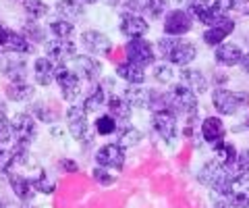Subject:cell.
Returning a JSON list of instances; mask_svg holds the SVG:
<instances>
[{
    "instance_id": "83f0119b",
    "label": "cell",
    "mask_w": 249,
    "mask_h": 208,
    "mask_svg": "<svg viewBox=\"0 0 249 208\" xmlns=\"http://www.w3.org/2000/svg\"><path fill=\"white\" fill-rule=\"evenodd\" d=\"M104 102H106V92H104V86H100V83H96V86H93V88L89 90V94L85 96L83 111H85V113H93V111H98Z\"/></svg>"
},
{
    "instance_id": "9c48e42d",
    "label": "cell",
    "mask_w": 249,
    "mask_h": 208,
    "mask_svg": "<svg viewBox=\"0 0 249 208\" xmlns=\"http://www.w3.org/2000/svg\"><path fill=\"white\" fill-rule=\"evenodd\" d=\"M11 125H13V135L17 137V144L29 146L31 142L36 140L37 125H36V121L31 119L29 114H25V113L15 114L13 121H11Z\"/></svg>"
},
{
    "instance_id": "f907efd6",
    "label": "cell",
    "mask_w": 249,
    "mask_h": 208,
    "mask_svg": "<svg viewBox=\"0 0 249 208\" xmlns=\"http://www.w3.org/2000/svg\"><path fill=\"white\" fill-rule=\"evenodd\" d=\"M241 67H243V71L249 75V52L243 55V60H241Z\"/></svg>"
},
{
    "instance_id": "2e32d148",
    "label": "cell",
    "mask_w": 249,
    "mask_h": 208,
    "mask_svg": "<svg viewBox=\"0 0 249 208\" xmlns=\"http://www.w3.org/2000/svg\"><path fill=\"white\" fill-rule=\"evenodd\" d=\"M81 42L85 46V50L91 52V55L104 57V55H108V52L112 50L110 40H108L102 32H96V29H88V32H83Z\"/></svg>"
},
{
    "instance_id": "8d00e7d4",
    "label": "cell",
    "mask_w": 249,
    "mask_h": 208,
    "mask_svg": "<svg viewBox=\"0 0 249 208\" xmlns=\"http://www.w3.org/2000/svg\"><path fill=\"white\" fill-rule=\"evenodd\" d=\"M23 34H25L29 42H44V38H46L42 25H37L36 21H27L25 25H23Z\"/></svg>"
},
{
    "instance_id": "5b68a950",
    "label": "cell",
    "mask_w": 249,
    "mask_h": 208,
    "mask_svg": "<svg viewBox=\"0 0 249 208\" xmlns=\"http://www.w3.org/2000/svg\"><path fill=\"white\" fill-rule=\"evenodd\" d=\"M227 202L232 208H249V175L247 173L232 175L227 189Z\"/></svg>"
},
{
    "instance_id": "3957f363",
    "label": "cell",
    "mask_w": 249,
    "mask_h": 208,
    "mask_svg": "<svg viewBox=\"0 0 249 208\" xmlns=\"http://www.w3.org/2000/svg\"><path fill=\"white\" fill-rule=\"evenodd\" d=\"M212 102L220 114H235L237 111L245 109L249 104V94L247 92H231L218 88L212 92Z\"/></svg>"
},
{
    "instance_id": "f6af8a7d",
    "label": "cell",
    "mask_w": 249,
    "mask_h": 208,
    "mask_svg": "<svg viewBox=\"0 0 249 208\" xmlns=\"http://www.w3.org/2000/svg\"><path fill=\"white\" fill-rule=\"evenodd\" d=\"M166 9V0H147V11L152 17H160Z\"/></svg>"
},
{
    "instance_id": "44dd1931",
    "label": "cell",
    "mask_w": 249,
    "mask_h": 208,
    "mask_svg": "<svg viewBox=\"0 0 249 208\" xmlns=\"http://www.w3.org/2000/svg\"><path fill=\"white\" fill-rule=\"evenodd\" d=\"M216 60H218V65L235 67L243 60V50L237 44H220V46H216Z\"/></svg>"
},
{
    "instance_id": "277c9868",
    "label": "cell",
    "mask_w": 249,
    "mask_h": 208,
    "mask_svg": "<svg viewBox=\"0 0 249 208\" xmlns=\"http://www.w3.org/2000/svg\"><path fill=\"white\" fill-rule=\"evenodd\" d=\"M191 15L204 25H216L227 15L222 11V0H189Z\"/></svg>"
},
{
    "instance_id": "7c38bea8",
    "label": "cell",
    "mask_w": 249,
    "mask_h": 208,
    "mask_svg": "<svg viewBox=\"0 0 249 208\" xmlns=\"http://www.w3.org/2000/svg\"><path fill=\"white\" fill-rule=\"evenodd\" d=\"M96 160L104 169H123L124 165V148L119 144H106L98 150Z\"/></svg>"
},
{
    "instance_id": "ba28073f",
    "label": "cell",
    "mask_w": 249,
    "mask_h": 208,
    "mask_svg": "<svg viewBox=\"0 0 249 208\" xmlns=\"http://www.w3.org/2000/svg\"><path fill=\"white\" fill-rule=\"evenodd\" d=\"M54 79L58 81V88L62 92V98L65 100H75L77 96H79L81 92V83H79V77L75 75V71H71V69H67L65 65L56 67V73H54Z\"/></svg>"
},
{
    "instance_id": "11a10c76",
    "label": "cell",
    "mask_w": 249,
    "mask_h": 208,
    "mask_svg": "<svg viewBox=\"0 0 249 208\" xmlns=\"http://www.w3.org/2000/svg\"><path fill=\"white\" fill-rule=\"evenodd\" d=\"M83 2H89L91 4V2H96V0H83Z\"/></svg>"
},
{
    "instance_id": "4fadbf2b",
    "label": "cell",
    "mask_w": 249,
    "mask_h": 208,
    "mask_svg": "<svg viewBox=\"0 0 249 208\" xmlns=\"http://www.w3.org/2000/svg\"><path fill=\"white\" fill-rule=\"evenodd\" d=\"M0 50L17 52V55H29V52L34 50V46L29 44L25 36L13 32V29H4L2 36H0Z\"/></svg>"
},
{
    "instance_id": "836d02e7",
    "label": "cell",
    "mask_w": 249,
    "mask_h": 208,
    "mask_svg": "<svg viewBox=\"0 0 249 208\" xmlns=\"http://www.w3.org/2000/svg\"><path fill=\"white\" fill-rule=\"evenodd\" d=\"M23 6H25V15L36 21V19H42L46 13H48V6H46L42 0H23Z\"/></svg>"
},
{
    "instance_id": "6da1fadb",
    "label": "cell",
    "mask_w": 249,
    "mask_h": 208,
    "mask_svg": "<svg viewBox=\"0 0 249 208\" xmlns=\"http://www.w3.org/2000/svg\"><path fill=\"white\" fill-rule=\"evenodd\" d=\"M158 50H160L162 57L168 58L170 63H175V65H189L197 55L196 46L185 42V40H178V38H175V36L162 38V40L158 42Z\"/></svg>"
},
{
    "instance_id": "52a82bcc",
    "label": "cell",
    "mask_w": 249,
    "mask_h": 208,
    "mask_svg": "<svg viewBox=\"0 0 249 208\" xmlns=\"http://www.w3.org/2000/svg\"><path fill=\"white\" fill-rule=\"evenodd\" d=\"M67 123H69V132L75 135V140L81 142H89V123H88V113L81 106H69L67 111Z\"/></svg>"
},
{
    "instance_id": "f5cc1de1",
    "label": "cell",
    "mask_w": 249,
    "mask_h": 208,
    "mask_svg": "<svg viewBox=\"0 0 249 208\" xmlns=\"http://www.w3.org/2000/svg\"><path fill=\"white\" fill-rule=\"evenodd\" d=\"M2 32H4V27H2V23H0V36H2Z\"/></svg>"
},
{
    "instance_id": "ffe728a7",
    "label": "cell",
    "mask_w": 249,
    "mask_h": 208,
    "mask_svg": "<svg viewBox=\"0 0 249 208\" xmlns=\"http://www.w3.org/2000/svg\"><path fill=\"white\" fill-rule=\"evenodd\" d=\"M6 177H9L11 189L15 191V196H17L19 200L29 202V200L34 198L36 188H34V183H31V179H27L25 175H17V173H6Z\"/></svg>"
},
{
    "instance_id": "7bdbcfd3",
    "label": "cell",
    "mask_w": 249,
    "mask_h": 208,
    "mask_svg": "<svg viewBox=\"0 0 249 208\" xmlns=\"http://www.w3.org/2000/svg\"><path fill=\"white\" fill-rule=\"evenodd\" d=\"M235 169H237V173H249V148L241 150V154H237Z\"/></svg>"
},
{
    "instance_id": "74e56055",
    "label": "cell",
    "mask_w": 249,
    "mask_h": 208,
    "mask_svg": "<svg viewBox=\"0 0 249 208\" xmlns=\"http://www.w3.org/2000/svg\"><path fill=\"white\" fill-rule=\"evenodd\" d=\"M11 140H13V125L4 117V113H0V144H9Z\"/></svg>"
},
{
    "instance_id": "7dc6e473",
    "label": "cell",
    "mask_w": 249,
    "mask_h": 208,
    "mask_svg": "<svg viewBox=\"0 0 249 208\" xmlns=\"http://www.w3.org/2000/svg\"><path fill=\"white\" fill-rule=\"evenodd\" d=\"M34 113H36L44 123H52V119H54V114L48 113V109H46L44 104H36V106H34Z\"/></svg>"
},
{
    "instance_id": "ab89813d",
    "label": "cell",
    "mask_w": 249,
    "mask_h": 208,
    "mask_svg": "<svg viewBox=\"0 0 249 208\" xmlns=\"http://www.w3.org/2000/svg\"><path fill=\"white\" fill-rule=\"evenodd\" d=\"M91 177H93V181H98V183H100V186H112V183H114V177L108 173V169H104V167L93 169Z\"/></svg>"
},
{
    "instance_id": "d590c367",
    "label": "cell",
    "mask_w": 249,
    "mask_h": 208,
    "mask_svg": "<svg viewBox=\"0 0 249 208\" xmlns=\"http://www.w3.org/2000/svg\"><path fill=\"white\" fill-rule=\"evenodd\" d=\"M116 127H119V123H116V119L110 117V114H102V117H98V121H96V132L100 135L116 133Z\"/></svg>"
},
{
    "instance_id": "30bf717a",
    "label": "cell",
    "mask_w": 249,
    "mask_h": 208,
    "mask_svg": "<svg viewBox=\"0 0 249 208\" xmlns=\"http://www.w3.org/2000/svg\"><path fill=\"white\" fill-rule=\"evenodd\" d=\"M127 57H129V63L143 69L154 63V48L143 38H135V40H131L127 44Z\"/></svg>"
},
{
    "instance_id": "ac0fdd59",
    "label": "cell",
    "mask_w": 249,
    "mask_h": 208,
    "mask_svg": "<svg viewBox=\"0 0 249 208\" xmlns=\"http://www.w3.org/2000/svg\"><path fill=\"white\" fill-rule=\"evenodd\" d=\"M0 67H2L4 75L9 77L13 83H21L25 81L27 75V63L25 58H17V57H6L4 60H0Z\"/></svg>"
},
{
    "instance_id": "7402d4cb",
    "label": "cell",
    "mask_w": 249,
    "mask_h": 208,
    "mask_svg": "<svg viewBox=\"0 0 249 208\" xmlns=\"http://www.w3.org/2000/svg\"><path fill=\"white\" fill-rule=\"evenodd\" d=\"M147 23L137 17V15H124L123 21H121V32L124 36H129L131 40H135V38H143L147 34Z\"/></svg>"
},
{
    "instance_id": "ee69618b",
    "label": "cell",
    "mask_w": 249,
    "mask_h": 208,
    "mask_svg": "<svg viewBox=\"0 0 249 208\" xmlns=\"http://www.w3.org/2000/svg\"><path fill=\"white\" fill-rule=\"evenodd\" d=\"M13 154L11 150H4V148H0V171L2 173H11V167H13Z\"/></svg>"
},
{
    "instance_id": "e0dca14e",
    "label": "cell",
    "mask_w": 249,
    "mask_h": 208,
    "mask_svg": "<svg viewBox=\"0 0 249 208\" xmlns=\"http://www.w3.org/2000/svg\"><path fill=\"white\" fill-rule=\"evenodd\" d=\"M232 29H235V21L224 17L222 21H218L216 25H212L210 29H206L204 34V42L208 46H220L224 42V38L232 34Z\"/></svg>"
},
{
    "instance_id": "9a60e30c",
    "label": "cell",
    "mask_w": 249,
    "mask_h": 208,
    "mask_svg": "<svg viewBox=\"0 0 249 208\" xmlns=\"http://www.w3.org/2000/svg\"><path fill=\"white\" fill-rule=\"evenodd\" d=\"M73 71L83 77V79H88V81H98L100 79V75H102V65L98 63L96 58H91V57H73Z\"/></svg>"
},
{
    "instance_id": "e575fe53",
    "label": "cell",
    "mask_w": 249,
    "mask_h": 208,
    "mask_svg": "<svg viewBox=\"0 0 249 208\" xmlns=\"http://www.w3.org/2000/svg\"><path fill=\"white\" fill-rule=\"evenodd\" d=\"M50 32L56 38H60V40H69L73 34V23L67 19H54L50 21Z\"/></svg>"
},
{
    "instance_id": "d6986e66",
    "label": "cell",
    "mask_w": 249,
    "mask_h": 208,
    "mask_svg": "<svg viewBox=\"0 0 249 208\" xmlns=\"http://www.w3.org/2000/svg\"><path fill=\"white\" fill-rule=\"evenodd\" d=\"M46 55L54 60H58V63H62V60L75 57V44L71 40H60V38H56V40L46 42Z\"/></svg>"
},
{
    "instance_id": "f1b7e54d",
    "label": "cell",
    "mask_w": 249,
    "mask_h": 208,
    "mask_svg": "<svg viewBox=\"0 0 249 208\" xmlns=\"http://www.w3.org/2000/svg\"><path fill=\"white\" fill-rule=\"evenodd\" d=\"M56 11L62 19H67V21H73L77 17H81L83 15V6L79 0H58L56 2Z\"/></svg>"
},
{
    "instance_id": "60d3db41",
    "label": "cell",
    "mask_w": 249,
    "mask_h": 208,
    "mask_svg": "<svg viewBox=\"0 0 249 208\" xmlns=\"http://www.w3.org/2000/svg\"><path fill=\"white\" fill-rule=\"evenodd\" d=\"M13 163L15 165H25L27 163V158H29V152H27V146H23V144H15L13 146Z\"/></svg>"
},
{
    "instance_id": "4316f807",
    "label": "cell",
    "mask_w": 249,
    "mask_h": 208,
    "mask_svg": "<svg viewBox=\"0 0 249 208\" xmlns=\"http://www.w3.org/2000/svg\"><path fill=\"white\" fill-rule=\"evenodd\" d=\"M214 158H216V163H220L224 167H235V160H237L235 146L227 142H218L214 148Z\"/></svg>"
},
{
    "instance_id": "f35d334b",
    "label": "cell",
    "mask_w": 249,
    "mask_h": 208,
    "mask_svg": "<svg viewBox=\"0 0 249 208\" xmlns=\"http://www.w3.org/2000/svg\"><path fill=\"white\" fill-rule=\"evenodd\" d=\"M173 67L170 65H156L154 67V77H156V81H160V83H168V81H173Z\"/></svg>"
},
{
    "instance_id": "9f6ffc18",
    "label": "cell",
    "mask_w": 249,
    "mask_h": 208,
    "mask_svg": "<svg viewBox=\"0 0 249 208\" xmlns=\"http://www.w3.org/2000/svg\"><path fill=\"white\" fill-rule=\"evenodd\" d=\"M116 2H119V0H110V4H116Z\"/></svg>"
},
{
    "instance_id": "1f68e13d",
    "label": "cell",
    "mask_w": 249,
    "mask_h": 208,
    "mask_svg": "<svg viewBox=\"0 0 249 208\" xmlns=\"http://www.w3.org/2000/svg\"><path fill=\"white\" fill-rule=\"evenodd\" d=\"M6 96H9V100H13V102H25V100H29L34 96V88L25 81L11 83V86L6 88Z\"/></svg>"
},
{
    "instance_id": "bcb514c9",
    "label": "cell",
    "mask_w": 249,
    "mask_h": 208,
    "mask_svg": "<svg viewBox=\"0 0 249 208\" xmlns=\"http://www.w3.org/2000/svg\"><path fill=\"white\" fill-rule=\"evenodd\" d=\"M224 6H227V9L249 13V0H224Z\"/></svg>"
},
{
    "instance_id": "d4e9b609",
    "label": "cell",
    "mask_w": 249,
    "mask_h": 208,
    "mask_svg": "<svg viewBox=\"0 0 249 208\" xmlns=\"http://www.w3.org/2000/svg\"><path fill=\"white\" fill-rule=\"evenodd\" d=\"M108 114L121 123H127L131 117V106L123 96H110L108 98Z\"/></svg>"
},
{
    "instance_id": "c3c4849f",
    "label": "cell",
    "mask_w": 249,
    "mask_h": 208,
    "mask_svg": "<svg viewBox=\"0 0 249 208\" xmlns=\"http://www.w3.org/2000/svg\"><path fill=\"white\" fill-rule=\"evenodd\" d=\"M143 2L147 6V0H127V6H129V9H133V11H137V9H142V6H143Z\"/></svg>"
},
{
    "instance_id": "816d5d0a",
    "label": "cell",
    "mask_w": 249,
    "mask_h": 208,
    "mask_svg": "<svg viewBox=\"0 0 249 208\" xmlns=\"http://www.w3.org/2000/svg\"><path fill=\"white\" fill-rule=\"evenodd\" d=\"M214 208H232V206L227 202V200H224V202L220 200V202H216V204H214Z\"/></svg>"
},
{
    "instance_id": "f546056e",
    "label": "cell",
    "mask_w": 249,
    "mask_h": 208,
    "mask_svg": "<svg viewBox=\"0 0 249 208\" xmlns=\"http://www.w3.org/2000/svg\"><path fill=\"white\" fill-rule=\"evenodd\" d=\"M116 132H119V146H123V148H127V146H135L139 140H142L139 129H135L129 121L121 123V125L116 127Z\"/></svg>"
},
{
    "instance_id": "8992f818",
    "label": "cell",
    "mask_w": 249,
    "mask_h": 208,
    "mask_svg": "<svg viewBox=\"0 0 249 208\" xmlns=\"http://www.w3.org/2000/svg\"><path fill=\"white\" fill-rule=\"evenodd\" d=\"M168 100H170V106H173V113L177 109L178 113H185V114H191L193 117L197 111L196 94H193L187 86H183V83H177V86L168 92Z\"/></svg>"
},
{
    "instance_id": "db71d44e",
    "label": "cell",
    "mask_w": 249,
    "mask_h": 208,
    "mask_svg": "<svg viewBox=\"0 0 249 208\" xmlns=\"http://www.w3.org/2000/svg\"><path fill=\"white\" fill-rule=\"evenodd\" d=\"M21 208H34V206H29V204H23Z\"/></svg>"
},
{
    "instance_id": "4dcf8cb0",
    "label": "cell",
    "mask_w": 249,
    "mask_h": 208,
    "mask_svg": "<svg viewBox=\"0 0 249 208\" xmlns=\"http://www.w3.org/2000/svg\"><path fill=\"white\" fill-rule=\"evenodd\" d=\"M116 73L121 75V79L133 83V86H137V83H143V79H145L143 69L137 67V65H133V63H123V65H119Z\"/></svg>"
},
{
    "instance_id": "5bb4252c",
    "label": "cell",
    "mask_w": 249,
    "mask_h": 208,
    "mask_svg": "<svg viewBox=\"0 0 249 208\" xmlns=\"http://www.w3.org/2000/svg\"><path fill=\"white\" fill-rule=\"evenodd\" d=\"M191 25H193V19H191V15L189 13H185V11H170L168 13V17L164 21V32L166 36H183L187 32H191Z\"/></svg>"
},
{
    "instance_id": "603a6c76",
    "label": "cell",
    "mask_w": 249,
    "mask_h": 208,
    "mask_svg": "<svg viewBox=\"0 0 249 208\" xmlns=\"http://www.w3.org/2000/svg\"><path fill=\"white\" fill-rule=\"evenodd\" d=\"M201 133H204V140L208 144H218L224 140V125L218 117H208L201 125Z\"/></svg>"
},
{
    "instance_id": "cb8c5ba5",
    "label": "cell",
    "mask_w": 249,
    "mask_h": 208,
    "mask_svg": "<svg viewBox=\"0 0 249 208\" xmlns=\"http://www.w3.org/2000/svg\"><path fill=\"white\" fill-rule=\"evenodd\" d=\"M181 77H183V86L189 88L193 94L206 92V88H208V79L199 69H185V71L181 73Z\"/></svg>"
},
{
    "instance_id": "681fc988",
    "label": "cell",
    "mask_w": 249,
    "mask_h": 208,
    "mask_svg": "<svg viewBox=\"0 0 249 208\" xmlns=\"http://www.w3.org/2000/svg\"><path fill=\"white\" fill-rule=\"evenodd\" d=\"M62 169H65V171H69V173H75V171H77V165L71 163V160H62Z\"/></svg>"
},
{
    "instance_id": "b9f144b4",
    "label": "cell",
    "mask_w": 249,
    "mask_h": 208,
    "mask_svg": "<svg viewBox=\"0 0 249 208\" xmlns=\"http://www.w3.org/2000/svg\"><path fill=\"white\" fill-rule=\"evenodd\" d=\"M31 183H34L36 191H44V194H52V191H54V183H52V181H48V177H46V173H42L40 177H37V179H34Z\"/></svg>"
},
{
    "instance_id": "7a4b0ae2",
    "label": "cell",
    "mask_w": 249,
    "mask_h": 208,
    "mask_svg": "<svg viewBox=\"0 0 249 208\" xmlns=\"http://www.w3.org/2000/svg\"><path fill=\"white\" fill-rule=\"evenodd\" d=\"M231 179H232V173L229 171V167L216 163V160L204 165L201 167V171H199V181L204 183L206 188L214 189V191H218V194H222V196H227Z\"/></svg>"
},
{
    "instance_id": "8fae6325",
    "label": "cell",
    "mask_w": 249,
    "mask_h": 208,
    "mask_svg": "<svg viewBox=\"0 0 249 208\" xmlns=\"http://www.w3.org/2000/svg\"><path fill=\"white\" fill-rule=\"evenodd\" d=\"M152 125H154V129L158 132V135H160L164 142L173 144V142L177 140V114H175L173 111L154 113Z\"/></svg>"
},
{
    "instance_id": "d6a6232c",
    "label": "cell",
    "mask_w": 249,
    "mask_h": 208,
    "mask_svg": "<svg viewBox=\"0 0 249 208\" xmlns=\"http://www.w3.org/2000/svg\"><path fill=\"white\" fill-rule=\"evenodd\" d=\"M123 98L129 102V106H147V100H150V90L131 86V88L124 90Z\"/></svg>"
},
{
    "instance_id": "484cf974",
    "label": "cell",
    "mask_w": 249,
    "mask_h": 208,
    "mask_svg": "<svg viewBox=\"0 0 249 208\" xmlns=\"http://www.w3.org/2000/svg\"><path fill=\"white\" fill-rule=\"evenodd\" d=\"M54 73H56V67L52 65L50 58H37L36 60V81L40 83V86L52 83Z\"/></svg>"
}]
</instances>
